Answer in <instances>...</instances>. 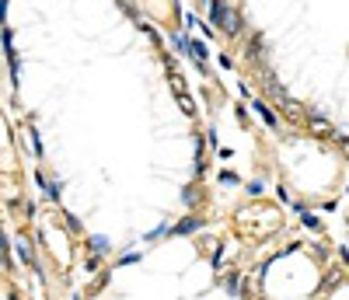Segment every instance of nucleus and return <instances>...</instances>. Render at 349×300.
Instances as JSON below:
<instances>
[{
  "mask_svg": "<svg viewBox=\"0 0 349 300\" xmlns=\"http://www.w3.org/2000/svg\"><path fill=\"white\" fill-rule=\"evenodd\" d=\"M210 25L216 32H224V35H237V32H241V21H237V14L224 4V0H210Z\"/></svg>",
  "mask_w": 349,
  "mask_h": 300,
  "instance_id": "f257e3e1",
  "label": "nucleus"
},
{
  "mask_svg": "<svg viewBox=\"0 0 349 300\" xmlns=\"http://www.w3.org/2000/svg\"><path fill=\"white\" fill-rule=\"evenodd\" d=\"M189 56H192L195 63H206V56H210V49L203 46V42H195V38H189Z\"/></svg>",
  "mask_w": 349,
  "mask_h": 300,
  "instance_id": "f03ea898",
  "label": "nucleus"
},
{
  "mask_svg": "<svg viewBox=\"0 0 349 300\" xmlns=\"http://www.w3.org/2000/svg\"><path fill=\"white\" fill-rule=\"evenodd\" d=\"M252 109H255V112H258L262 119H266V126H276V115H272V112H269V109H266L262 101H252Z\"/></svg>",
  "mask_w": 349,
  "mask_h": 300,
  "instance_id": "7ed1b4c3",
  "label": "nucleus"
},
{
  "mask_svg": "<svg viewBox=\"0 0 349 300\" xmlns=\"http://www.w3.org/2000/svg\"><path fill=\"white\" fill-rule=\"evenodd\" d=\"M18 259H21V262H32V251H28L25 241H18Z\"/></svg>",
  "mask_w": 349,
  "mask_h": 300,
  "instance_id": "20e7f679",
  "label": "nucleus"
},
{
  "mask_svg": "<svg viewBox=\"0 0 349 300\" xmlns=\"http://www.w3.org/2000/svg\"><path fill=\"white\" fill-rule=\"evenodd\" d=\"M220 182H227V185H234V182H237V175H234V171H220Z\"/></svg>",
  "mask_w": 349,
  "mask_h": 300,
  "instance_id": "39448f33",
  "label": "nucleus"
}]
</instances>
